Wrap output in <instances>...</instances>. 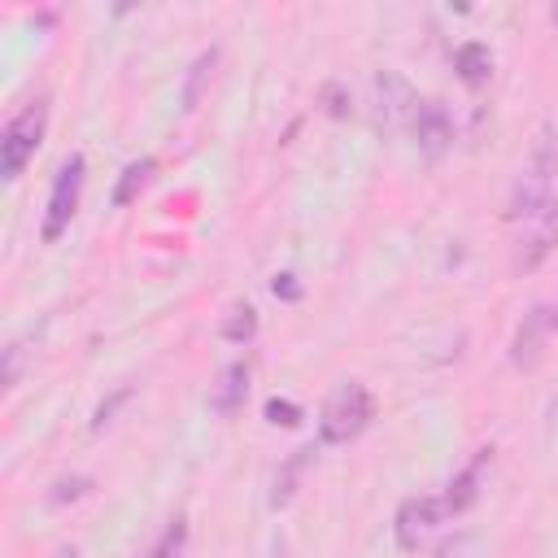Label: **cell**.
<instances>
[{"label":"cell","mask_w":558,"mask_h":558,"mask_svg":"<svg viewBox=\"0 0 558 558\" xmlns=\"http://www.w3.org/2000/svg\"><path fill=\"white\" fill-rule=\"evenodd\" d=\"M554 174H558V135L549 126H541L536 140H532V153H527V161H523V170L510 187L506 218H536L549 205Z\"/></svg>","instance_id":"6da1fadb"},{"label":"cell","mask_w":558,"mask_h":558,"mask_svg":"<svg viewBox=\"0 0 558 558\" xmlns=\"http://www.w3.org/2000/svg\"><path fill=\"white\" fill-rule=\"evenodd\" d=\"M445 519V501L440 497H405L397 506V519H392V532H397V545L401 549H418V541Z\"/></svg>","instance_id":"8992f818"},{"label":"cell","mask_w":558,"mask_h":558,"mask_svg":"<svg viewBox=\"0 0 558 558\" xmlns=\"http://www.w3.org/2000/svg\"><path fill=\"white\" fill-rule=\"evenodd\" d=\"M323 109L331 113V118H349V96H344V87L340 83H323Z\"/></svg>","instance_id":"d6986e66"},{"label":"cell","mask_w":558,"mask_h":558,"mask_svg":"<svg viewBox=\"0 0 558 558\" xmlns=\"http://www.w3.org/2000/svg\"><path fill=\"white\" fill-rule=\"evenodd\" d=\"M549 318H554V327H558V305H554V314H549Z\"/></svg>","instance_id":"d4e9b609"},{"label":"cell","mask_w":558,"mask_h":558,"mask_svg":"<svg viewBox=\"0 0 558 558\" xmlns=\"http://www.w3.org/2000/svg\"><path fill=\"white\" fill-rule=\"evenodd\" d=\"M453 65H458V78L466 83V87H484L488 83V74H493V52H488V44H462L458 52H453Z\"/></svg>","instance_id":"7c38bea8"},{"label":"cell","mask_w":558,"mask_h":558,"mask_svg":"<svg viewBox=\"0 0 558 558\" xmlns=\"http://www.w3.org/2000/svg\"><path fill=\"white\" fill-rule=\"evenodd\" d=\"M87 488H92V480H87V475H70V480H57V484H52L48 501H52V506H65V501H78Z\"/></svg>","instance_id":"ac0fdd59"},{"label":"cell","mask_w":558,"mask_h":558,"mask_svg":"<svg viewBox=\"0 0 558 558\" xmlns=\"http://www.w3.org/2000/svg\"><path fill=\"white\" fill-rule=\"evenodd\" d=\"M266 418H270V423H283V427H296V423H301V410H296L292 401L270 397V401H266Z\"/></svg>","instance_id":"ffe728a7"},{"label":"cell","mask_w":558,"mask_h":558,"mask_svg":"<svg viewBox=\"0 0 558 558\" xmlns=\"http://www.w3.org/2000/svg\"><path fill=\"white\" fill-rule=\"evenodd\" d=\"M536 218H541V222H536V231L523 240L519 262H514V266H523V270H532V266H536V262L558 244V205H545Z\"/></svg>","instance_id":"9c48e42d"},{"label":"cell","mask_w":558,"mask_h":558,"mask_svg":"<svg viewBox=\"0 0 558 558\" xmlns=\"http://www.w3.org/2000/svg\"><path fill=\"white\" fill-rule=\"evenodd\" d=\"M222 340H231V344H244V340H253L257 336V310L248 305V301H240V305H231V314L222 318Z\"/></svg>","instance_id":"5bb4252c"},{"label":"cell","mask_w":558,"mask_h":558,"mask_svg":"<svg viewBox=\"0 0 558 558\" xmlns=\"http://www.w3.org/2000/svg\"><path fill=\"white\" fill-rule=\"evenodd\" d=\"M310 453H314V449H296V453L279 466V475H275V493H270V506H275V510L292 501V493H296V475H301V466H305Z\"/></svg>","instance_id":"9a60e30c"},{"label":"cell","mask_w":558,"mask_h":558,"mask_svg":"<svg viewBox=\"0 0 558 558\" xmlns=\"http://www.w3.org/2000/svg\"><path fill=\"white\" fill-rule=\"evenodd\" d=\"M375 92H379V122L384 126H397L401 118L410 122V113H414V96H410V87L397 78V74H379L375 78Z\"/></svg>","instance_id":"ba28073f"},{"label":"cell","mask_w":558,"mask_h":558,"mask_svg":"<svg viewBox=\"0 0 558 558\" xmlns=\"http://www.w3.org/2000/svg\"><path fill=\"white\" fill-rule=\"evenodd\" d=\"M554 331V318H549V310L545 305H536L532 314H523V323H519V331H514V340H510V362L519 366V371H532L536 362H541V349H545V336Z\"/></svg>","instance_id":"52a82bcc"},{"label":"cell","mask_w":558,"mask_h":558,"mask_svg":"<svg viewBox=\"0 0 558 558\" xmlns=\"http://www.w3.org/2000/svg\"><path fill=\"white\" fill-rule=\"evenodd\" d=\"M214 65H218V48H205V52L187 65V83H183V109H187V113L201 105V92H205V83H209Z\"/></svg>","instance_id":"4fadbf2b"},{"label":"cell","mask_w":558,"mask_h":558,"mask_svg":"<svg viewBox=\"0 0 558 558\" xmlns=\"http://www.w3.org/2000/svg\"><path fill=\"white\" fill-rule=\"evenodd\" d=\"M57 558H83V554H78V549H70V545H65V549H57Z\"/></svg>","instance_id":"603a6c76"},{"label":"cell","mask_w":558,"mask_h":558,"mask_svg":"<svg viewBox=\"0 0 558 558\" xmlns=\"http://www.w3.org/2000/svg\"><path fill=\"white\" fill-rule=\"evenodd\" d=\"M270 292H275V296H283V301H296V296H301V288H296V275H292V270H283V275H275V283H270Z\"/></svg>","instance_id":"44dd1931"},{"label":"cell","mask_w":558,"mask_h":558,"mask_svg":"<svg viewBox=\"0 0 558 558\" xmlns=\"http://www.w3.org/2000/svg\"><path fill=\"white\" fill-rule=\"evenodd\" d=\"M244 397H248V362H231V366L222 371V379H218L209 405H214L218 414H235V410L244 405Z\"/></svg>","instance_id":"30bf717a"},{"label":"cell","mask_w":558,"mask_h":558,"mask_svg":"<svg viewBox=\"0 0 558 558\" xmlns=\"http://www.w3.org/2000/svg\"><path fill=\"white\" fill-rule=\"evenodd\" d=\"M83 179H87V161H83V153H70V157L61 161L57 179H52L48 209H44V227H39V235H44L48 244H57V240L65 235V227H70V218H74V209H78V196H83Z\"/></svg>","instance_id":"277c9868"},{"label":"cell","mask_w":558,"mask_h":558,"mask_svg":"<svg viewBox=\"0 0 558 558\" xmlns=\"http://www.w3.org/2000/svg\"><path fill=\"white\" fill-rule=\"evenodd\" d=\"M183 541H187V523H183V519H170L166 532L157 536V545H153L144 558H174V554L183 549Z\"/></svg>","instance_id":"e0dca14e"},{"label":"cell","mask_w":558,"mask_h":558,"mask_svg":"<svg viewBox=\"0 0 558 558\" xmlns=\"http://www.w3.org/2000/svg\"><path fill=\"white\" fill-rule=\"evenodd\" d=\"M44 131H48V105L44 100H31L22 113L9 118V126L0 135V174L4 179H17L26 170V161L44 144Z\"/></svg>","instance_id":"3957f363"},{"label":"cell","mask_w":558,"mask_h":558,"mask_svg":"<svg viewBox=\"0 0 558 558\" xmlns=\"http://www.w3.org/2000/svg\"><path fill=\"white\" fill-rule=\"evenodd\" d=\"M549 17H554V26H558V4H554V9H549Z\"/></svg>","instance_id":"cb8c5ba5"},{"label":"cell","mask_w":558,"mask_h":558,"mask_svg":"<svg viewBox=\"0 0 558 558\" xmlns=\"http://www.w3.org/2000/svg\"><path fill=\"white\" fill-rule=\"evenodd\" d=\"M17 366H22V349H17V344H9V349H4V388H13V384H17Z\"/></svg>","instance_id":"7402d4cb"},{"label":"cell","mask_w":558,"mask_h":558,"mask_svg":"<svg viewBox=\"0 0 558 558\" xmlns=\"http://www.w3.org/2000/svg\"><path fill=\"white\" fill-rule=\"evenodd\" d=\"M484 458H488V449H480V458H475L462 475H453V480H449V493L440 497V501H445V514H462V510H471V506H475V497H480V466H484Z\"/></svg>","instance_id":"8fae6325"},{"label":"cell","mask_w":558,"mask_h":558,"mask_svg":"<svg viewBox=\"0 0 558 558\" xmlns=\"http://www.w3.org/2000/svg\"><path fill=\"white\" fill-rule=\"evenodd\" d=\"M371 418H375V397L357 379H349V384H340L323 401V410H318V440L323 445H349V440H357L371 427Z\"/></svg>","instance_id":"7a4b0ae2"},{"label":"cell","mask_w":558,"mask_h":558,"mask_svg":"<svg viewBox=\"0 0 558 558\" xmlns=\"http://www.w3.org/2000/svg\"><path fill=\"white\" fill-rule=\"evenodd\" d=\"M153 166H157L153 157H144V161H131V166L122 170V183L113 187V205H131V201H135V192H140V187L148 183Z\"/></svg>","instance_id":"2e32d148"},{"label":"cell","mask_w":558,"mask_h":558,"mask_svg":"<svg viewBox=\"0 0 558 558\" xmlns=\"http://www.w3.org/2000/svg\"><path fill=\"white\" fill-rule=\"evenodd\" d=\"M410 131H414V144L423 157H440L449 144H453V118L440 100H418L414 113H410Z\"/></svg>","instance_id":"5b68a950"}]
</instances>
